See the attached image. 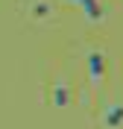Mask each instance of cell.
<instances>
[{"mask_svg":"<svg viewBox=\"0 0 123 129\" xmlns=\"http://www.w3.org/2000/svg\"><path fill=\"white\" fill-rule=\"evenodd\" d=\"M88 76L94 85H100V82L106 79V53L103 50H94L88 56Z\"/></svg>","mask_w":123,"mask_h":129,"instance_id":"cell-1","label":"cell"},{"mask_svg":"<svg viewBox=\"0 0 123 129\" xmlns=\"http://www.w3.org/2000/svg\"><path fill=\"white\" fill-rule=\"evenodd\" d=\"M67 3H73V6H82V12H85V18H88L91 24L103 21V3H100V0H67Z\"/></svg>","mask_w":123,"mask_h":129,"instance_id":"cell-2","label":"cell"},{"mask_svg":"<svg viewBox=\"0 0 123 129\" xmlns=\"http://www.w3.org/2000/svg\"><path fill=\"white\" fill-rule=\"evenodd\" d=\"M50 103L59 106V109L70 103V91H67V82L65 79H56V82H53V88H50Z\"/></svg>","mask_w":123,"mask_h":129,"instance_id":"cell-3","label":"cell"},{"mask_svg":"<svg viewBox=\"0 0 123 129\" xmlns=\"http://www.w3.org/2000/svg\"><path fill=\"white\" fill-rule=\"evenodd\" d=\"M103 126H108V129L123 126V106L120 103H111L106 112H103Z\"/></svg>","mask_w":123,"mask_h":129,"instance_id":"cell-4","label":"cell"},{"mask_svg":"<svg viewBox=\"0 0 123 129\" xmlns=\"http://www.w3.org/2000/svg\"><path fill=\"white\" fill-rule=\"evenodd\" d=\"M29 15H32V18H38V21H44V18H50V6L38 0V3L32 6V12H29Z\"/></svg>","mask_w":123,"mask_h":129,"instance_id":"cell-5","label":"cell"}]
</instances>
